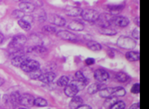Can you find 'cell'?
<instances>
[{"label":"cell","mask_w":149,"mask_h":109,"mask_svg":"<svg viewBox=\"0 0 149 109\" xmlns=\"http://www.w3.org/2000/svg\"><path fill=\"white\" fill-rule=\"evenodd\" d=\"M16 1H18V2H25V1H27V0H16Z\"/></svg>","instance_id":"cell-44"},{"label":"cell","mask_w":149,"mask_h":109,"mask_svg":"<svg viewBox=\"0 0 149 109\" xmlns=\"http://www.w3.org/2000/svg\"><path fill=\"white\" fill-rule=\"evenodd\" d=\"M118 45L120 47H123V48H131V47H134L135 43L128 37H124V36H122L118 39Z\"/></svg>","instance_id":"cell-7"},{"label":"cell","mask_w":149,"mask_h":109,"mask_svg":"<svg viewBox=\"0 0 149 109\" xmlns=\"http://www.w3.org/2000/svg\"><path fill=\"white\" fill-rule=\"evenodd\" d=\"M27 60V58L24 56V55H17V56H14L12 58V65L16 66V67H21L22 64L25 62Z\"/></svg>","instance_id":"cell-10"},{"label":"cell","mask_w":149,"mask_h":109,"mask_svg":"<svg viewBox=\"0 0 149 109\" xmlns=\"http://www.w3.org/2000/svg\"><path fill=\"white\" fill-rule=\"evenodd\" d=\"M104 88V85L100 84V83H93L89 86L88 88V93L90 94H96L97 92H100V90H101L102 88Z\"/></svg>","instance_id":"cell-19"},{"label":"cell","mask_w":149,"mask_h":109,"mask_svg":"<svg viewBox=\"0 0 149 109\" xmlns=\"http://www.w3.org/2000/svg\"><path fill=\"white\" fill-rule=\"evenodd\" d=\"M82 17L83 19L87 22H96L98 20L100 14L96 10H93V9H85V10L82 11Z\"/></svg>","instance_id":"cell-2"},{"label":"cell","mask_w":149,"mask_h":109,"mask_svg":"<svg viewBox=\"0 0 149 109\" xmlns=\"http://www.w3.org/2000/svg\"><path fill=\"white\" fill-rule=\"evenodd\" d=\"M13 16L17 18V19H22V18H23L24 17H25V12H22V10H16V11H13Z\"/></svg>","instance_id":"cell-33"},{"label":"cell","mask_w":149,"mask_h":109,"mask_svg":"<svg viewBox=\"0 0 149 109\" xmlns=\"http://www.w3.org/2000/svg\"><path fill=\"white\" fill-rule=\"evenodd\" d=\"M3 83H4V80H3V78L0 77V87H1V86H3Z\"/></svg>","instance_id":"cell-43"},{"label":"cell","mask_w":149,"mask_h":109,"mask_svg":"<svg viewBox=\"0 0 149 109\" xmlns=\"http://www.w3.org/2000/svg\"><path fill=\"white\" fill-rule=\"evenodd\" d=\"M56 36H58L59 38L62 40H65V41H74L76 39V36L74 34L68 31H65V30L59 31L56 33Z\"/></svg>","instance_id":"cell-6"},{"label":"cell","mask_w":149,"mask_h":109,"mask_svg":"<svg viewBox=\"0 0 149 109\" xmlns=\"http://www.w3.org/2000/svg\"><path fill=\"white\" fill-rule=\"evenodd\" d=\"M113 92H114V88H104L100 90V97L104 99H107L109 97L113 96Z\"/></svg>","instance_id":"cell-16"},{"label":"cell","mask_w":149,"mask_h":109,"mask_svg":"<svg viewBox=\"0 0 149 109\" xmlns=\"http://www.w3.org/2000/svg\"><path fill=\"white\" fill-rule=\"evenodd\" d=\"M56 78V74L52 72H47V73H42L41 74V76L39 77V80L42 81V83H50L53 81L54 79Z\"/></svg>","instance_id":"cell-12"},{"label":"cell","mask_w":149,"mask_h":109,"mask_svg":"<svg viewBox=\"0 0 149 109\" xmlns=\"http://www.w3.org/2000/svg\"><path fill=\"white\" fill-rule=\"evenodd\" d=\"M123 95H125V90H124V88H121V87H116V88H114L113 96H115V97H123Z\"/></svg>","instance_id":"cell-32"},{"label":"cell","mask_w":149,"mask_h":109,"mask_svg":"<svg viewBox=\"0 0 149 109\" xmlns=\"http://www.w3.org/2000/svg\"><path fill=\"white\" fill-rule=\"evenodd\" d=\"M126 58L129 61H137L140 58V54L137 51H129L126 54Z\"/></svg>","instance_id":"cell-21"},{"label":"cell","mask_w":149,"mask_h":109,"mask_svg":"<svg viewBox=\"0 0 149 109\" xmlns=\"http://www.w3.org/2000/svg\"><path fill=\"white\" fill-rule=\"evenodd\" d=\"M131 92L133 94H139L140 92V86H139V83H136V84L133 85L132 87V89H131Z\"/></svg>","instance_id":"cell-37"},{"label":"cell","mask_w":149,"mask_h":109,"mask_svg":"<svg viewBox=\"0 0 149 109\" xmlns=\"http://www.w3.org/2000/svg\"><path fill=\"white\" fill-rule=\"evenodd\" d=\"M112 22L114 23L116 26H128L129 21H128V18L122 17V16H118V17H113L112 18Z\"/></svg>","instance_id":"cell-13"},{"label":"cell","mask_w":149,"mask_h":109,"mask_svg":"<svg viewBox=\"0 0 149 109\" xmlns=\"http://www.w3.org/2000/svg\"><path fill=\"white\" fill-rule=\"evenodd\" d=\"M79 108L80 109H91V108L90 106H88V105H85V104H81L80 107H79Z\"/></svg>","instance_id":"cell-41"},{"label":"cell","mask_w":149,"mask_h":109,"mask_svg":"<svg viewBox=\"0 0 149 109\" xmlns=\"http://www.w3.org/2000/svg\"><path fill=\"white\" fill-rule=\"evenodd\" d=\"M34 105L37 107H45L47 105V101L42 98H37V99H35Z\"/></svg>","instance_id":"cell-30"},{"label":"cell","mask_w":149,"mask_h":109,"mask_svg":"<svg viewBox=\"0 0 149 109\" xmlns=\"http://www.w3.org/2000/svg\"><path fill=\"white\" fill-rule=\"evenodd\" d=\"M94 76H95V78L96 80H98L100 82H104L109 78V75L108 72H106L104 69H97L95 72Z\"/></svg>","instance_id":"cell-8"},{"label":"cell","mask_w":149,"mask_h":109,"mask_svg":"<svg viewBox=\"0 0 149 109\" xmlns=\"http://www.w3.org/2000/svg\"><path fill=\"white\" fill-rule=\"evenodd\" d=\"M70 79L67 76H61L59 78L57 81V84L60 87H65L66 85H68Z\"/></svg>","instance_id":"cell-28"},{"label":"cell","mask_w":149,"mask_h":109,"mask_svg":"<svg viewBox=\"0 0 149 109\" xmlns=\"http://www.w3.org/2000/svg\"><path fill=\"white\" fill-rule=\"evenodd\" d=\"M42 74V70H41V69H35V70H33V71H32V72L28 73L29 77L32 78V79H38L39 77L41 76V74Z\"/></svg>","instance_id":"cell-29"},{"label":"cell","mask_w":149,"mask_h":109,"mask_svg":"<svg viewBox=\"0 0 149 109\" xmlns=\"http://www.w3.org/2000/svg\"><path fill=\"white\" fill-rule=\"evenodd\" d=\"M71 83H72L73 85H74L79 91H80V90H82V89H84L85 87V85L87 84L85 82L80 81V80H77V79L74 80V81H73Z\"/></svg>","instance_id":"cell-31"},{"label":"cell","mask_w":149,"mask_h":109,"mask_svg":"<svg viewBox=\"0 0 149 109\" xmlns=\"http://www.w3.org/2000/svg\"><path fill=\"white\" fill-rule=\"evenodd\" d=\"M21 94H19L18 92H13V94H10L9 99H10V103L13 105H17L20 104V99H21Z\"/></svg>","instance_id":"cell-20"},{"label":"cell","mask_w":149,"mask_h":109,"mask_svg":"<svg viewBox=\"0 0 149 109\" xmlns=\"http://www.w3.org/2000/svg\"><path fill=\"white\" fill-rule=\"evenodd\" d=\"M27 52L30 53H37V54H42L44 52L47 51V48L44 47L43 46H34V47H29L27 49Z\"/></svg>","instance_id":"cell-18"},{"label":"cell","mask_w":149,"mask_h":109,"mask_svg":"<svg viewBox=\"0 0 149 109\" xmlns=\"http://www.w3.org/2000/svg\"><path fill=\"white\" fill-rule=\"evenodd\" d=\"M122 9V7H120V6H111L110 8H109V10L111 12L113 13H118L119 11Z\"/></svg>","instance_id":"cell-36"},{"label":"cell","mask_w":149,"mask_h":109,"mask_svg":"<svg viewBox=\"0 0 149 109\" xmlns=\"http://www.w3.org/2000/svg\"><path fill=\"white\" fill-rule=\"evenodd\" d=\"M100 33L104 34V35H108V36H113V35L116 34V31L113 29H111V28H109V26L108 27H101Z\"/></svg>","instance_id":"cell-27"},{"label":"cell","mask_w":149,"mask_h":109,"mask_svg":"<svg viewBox=\"0 0 149 109\" xmlns=\"http://www.w3.org/2000/svg\"><path fill=\"white\" fill-rule=\"evenodd\" d=\"M35 17L37 18V20L39 22H44L46 21V19L47 18V14L46 12L43 10H38L35 13Z\"/></svg>","instance_id":"cell-26"},{"label":"cell","mask_w":149,"mask_h":109,"mask_svg":"<svg viewBox=\"0 0 149 109\" xmlns=\"http://www.w3.org/2000/svg\"><path fill=\"white\" fill-rule=\"evenodd\" d=\"M75 79H77V80H80V81H83V82H85V83H87V79L85 77V75L82 74V72H80V71H77V72L75 73Z\"/></svg>","instance_id":"cell-34"},{"label":"cell","mask_w":149,"mask_h":109,"mask_svg":"<svg viewBox=\"0 0 149 109\" xmlns=\"http://www.w3.org/2000/svg\"><path fill=\"white\" fill-rule=\"evenodd\" d=\"M48 21L56 26H63L65 25V20L64 18L56 14H50L48 16Z\"/></svg>","instance_id":"cell-4"},{"label":"cell","mask_w":149,"mask_h":109,"mask_svg":"<svg viewBox=\"0 0 149 109\" xmlns=\"http://www.w3.org/2000/svg\"><path fill=\"white\" fill-rule=\"evenodd\" d=\"M34 101L35 99L34 97L28 94H23L21 95V99H20V104L25 107H30L34 105Z\"/></svg>","instance_id":"cell-5"},{"label":"cell","mask_w":149,"mask_h":109,"mask_svg":"<svg viewBox=\"0 0 149 109\" xmlns=\"http://www.w3.org/2000/svg\"><path fill=\"white\" fill-rule=\"evenodd\" d=\"M78 92H79V90L72 83L71 84H68V85H66L65 87V94L66 96H68V97L73 98L74 96H75L77 94Z\"/></svg>","instance_id":"cell-14"},{"label":"cell","mask_w":149,"mask_h":109,"mask_svg":"<svg viewBox=\"0 0 149 109\" xmlns=\"http://www.w3.org/2000/svg\"><path fill=\"white\" fill-rule=\"evenodd\" d=\"M117 101V97H115V96L109 97V98H107L105 102H104V108H111L112 106Z\"/></svg>","instance_id":"cell-22"},{"label":"cell","mask_w":149,"mask_h":109,"mask_svg":"<svg viewBox=\"0 0 149 109\" xmlns=\"http://www.w3.org/2000/svg\"><path fill=\"white\" fill-rule=\"evenodd\" d=\"M82 103H83V100L80 97L74 96L73 99H71V101L70 102V108L72 109L79 108V107Z\"/></svg>","instance_id":"cell-17"},{"label":"cell","mask_w":149,"mask_h":109,"mask_svg":"<svg viewBox=\"0 0 149 109\" xmlns=\"http://www.w3.org/2000/svg\"><path fill=\"white\" fill-rule=\"evenodd\" d=\"M40 67V65L39 63L34 60H29L27 59V60L25 62L22 64V65L21 66V69L26 73H30L35 70V69H37Z\"/></svg>","instance_id":"cell-3"},{"label":"cell","mask_w":149,"mask_h":109,"mask_svg":"<svg viewBox=\"0 0 149 109\" xmlns=\"http://www.w3.org/2000/svg\"><path fill=\"white\" fill-rule=\"evenodd\" d=\"M95 60L92 59V58H88V59L85 60V64H86L87 65H92L95 64Z\"/></svg>","instance_id":"cell-39"},{"label":"cell","mask_w":149,"mask_h":109,"mask_svg":"<svg viewBox=\"0 0 149 109\" xmlns=\"http://www.w3.org/2000/svg\"><path fill=\"white\" fill-rule=\"evenodd\" d=\"M3 41H4V36L2 33H0V45L3 42Z\"/></svg>","instance_id":"cell-42"},{"label":"cell","mask_w":149,"mask_h":109,"mask_svg":"<svg viewBox=\"0 0 149 109\" xmlns=\"http://www.w3.org/2000/svg\"><path fill=\"white\" fill-rule=\"evenodd\" d=\"M87 47L94 51H99L101 50V45L95 41H90L87 42Z\"/></svg>","instance_id":"cell-23"},{"label":"cell","mask_w":149,"mask_h":109,"mask_svg":"<svg viewBox=\"0 0 149 109\" xmlns=\"http://www.w3.org/2000/svg\"><path fill=\"white\" fill-rule=\"evenodd\" d=\"M18 25L20 26L22 29L25 30V31H29L31 29V24H30V22L25 20L24 18H22L18 20Z\"/></svg>","instance_id":"cell-24"},{"label":"cell","mask_w":149,"mask_h":109,"mask_svg":"<svg viewBox=\"0 0 149 109\" xmlns=\"http://www.w3.org/2000/svg\"><path fill=\"white\" fill-rule=\"evenodd\" d=\"M68 28L74 31H82L84 29V24L79 21H72L68 24Z\"/></svg>","instance_id":"cell-15"},{"label":"cell","mask_w":149,"mask_h":109,"mask_svg":"<svg viewBox=\"0 0 149 109\" xmlns=\"http://www.w3.org/2000/svg\"><path fill=\"white\" fill-rule=\"evenodd\" d=\"M133 36H134V38H136V39H139V29H137V30L133 31Z\"/></svg>","instance_id":"cell-40"},{"label":"cell","mask_w":149,"mask_h":109,"mask_svg":"<svg viewBox=\"0 0 149 109\" xmlns=\"http://www.w3.org/2000/svg\"><path fill=\"white\" fill-rule=\"evenodd\" d=\"M116 79L120 83H125L128 80V75L124 72H118L116 74Z\"/></svg>","instance_id":"cell-25"},{"label":"cell","mask_w":149,"mask_h":109,"mask_svg":"<svg viewBox=\"0 0 149 109\" xmlns=\"http://www.w3.org/2000/svg\"><path fill=\"white\" fill-rule=\"evenodd\" d=\"M26 42H27L26 36L23 35H17L13 37L9 47L13 50V52L17 51L22 49V47L26 44Z\"/></svg>","instance_id":"cell-1"},{"label":"cell","mask_w":149,"mask_h":109,"mask_svg":"<svg viewBox=\"0 0 149 109\" xmlns=\"http://www.w3.org/2000/svg\"><path fill=\"white\" fill-rule=\"evenodd\" d=\"M19 9L24 12L25 13H31L35 10V6L33 5L32 3H29L27 1L21 2L19 4Z\"/></svg>","instance_id":"cell-9"},{"label":"cell","mask_w":149,"mask_h":109,"mask_svg":"<svg viewBox=\"0 0 149 109\" xmlns=\"http://www.w3.org/2000/svg\"><path fill=\"white\" fill-rule=\"evenodd\" d=\"M43 30H44V31H46L47 32H49V33H54V32H56V28L52 26H44Z\"/></svg>","instance_id":"cell-38"},{"label":"cell","mask_w":149,"mask_h":109,"mask_svg":"<svg viewBox=\"0 0 149 109\" xmlns=\"http://www.w3.org/2000/svg\"><path fill=\"white\" fill-rule=\"evenodd\" d=\"M82 9L78 7H73V6H68L65 8V13L70 17H78L82 14Z\"/></svg>","instance_id":"cell-11"},{"label":"cell","mask_w":149,"mask_h":109,"mask_svg":"<svg viewBox=\"0 0 149 109\" xmlns=\"http://www.w3.org/2000/svg\"><path fill=\"white\" fill-rule=\"evenodd\" d=\"M124 108H125V103L123 101H117L111 107V108L113 109H123Z\"/></svg>","instance_id":"cell-35"}]
</instances>
